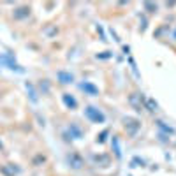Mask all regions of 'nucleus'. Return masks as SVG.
I'll use <instances>...</instances> for the list:
<instances>
[{"mask_svg":"<svg viewBox=\"0 0 176 176\" xmlns=\"http://www.w3.org/2000/svg\"><path fill=\"white\" fill-rule=\"evenodd\" d=\"M85 114H86L88 120H92V122H95V123L104 122V114L97 109V107H93V106H88L86 109H85Z\"/></svg>","mask_w":176,"mask_h":176,"instance_id":"f257e3e1","label":"nucleus"},{"mask_svg":"<svg viewBox=\"0 0 176 176\" xmlns=\"http://www.w3.org/2000/svg\"><path fill=\"white\" fill-rule=\"evenodd\" d=\"M58 78H60L62 83H72V76L67 74V72H58Z\"/></svg>","mask_w":176,"mask_h":176,"instance_id":"f03ea898","label":"nucleus"},{"mask_svg":"<svg viewBox=\"0 0 176 176\" xmlns=\"http://www.w3.org/2000/svg\"><path fill=\"white\" fill-rule=\"evenodd\" d=\"M83 90H86V92L92 93V95H97V88L93 86V85H90V83H85L83 85Z\"/></svg>","mask_w":176,"mask_h":176,"instance_id":"7ed1b4c3","label":"nucleus"},{"mask_svg":"<svg viewBox=\"0 0 176 176\" xmlns=\"http://www.w3.org/2000/svg\"><path fill=\"white\" fill-rule=\"evenodd\" d=\"M63 101H65V104L69 106V107H76V104H78V102H76L74 99H72V97H69L67 93L63 95Z\"/></svg>","mask_w":176,"mask_h":176,"instance_id":"20e7f679","label":"nucleus"}]
</instances>
